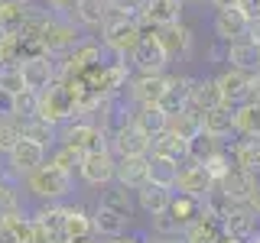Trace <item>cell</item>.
I'll return each instance as SVG.
<instances>
[{"mask_svg":"<svg viewBox=\"0 0 260 243\" xmlns=\"http://www.w3.org/2000/svg\"><path fill=\"white\" fill-rule=\"evenodd\" d=\"M218 185H221V191L234 201V205H247V208L254 205L257 194H260V188H257V175L247 172V169H238V166H234Z\"/></svg>","mask_w":260,"mask_h":243,"instance_id":"cell-15","label":"cell"},{"mask_svg":"<svg viewBox=\"0 0 260 243\" xmlns=\"http://www.w3.org/2000/svg\"><path fill=\"white\" fill-rule=\"evenodd\" d=\"M182 10H185L182 0H143V10L137 16V23L143 26V32L176 26V23H182Z\"/></svg>","mask_w":260,"mask_h":243,"instance_id":"cell-11","label":"cell"},{"mask_svg":"<svg viewBox=\"0 0 260 243\" xmlns=\"http://www.w3.org/2000/svg\"><path fill=\"white\" fill-rule=\"evenodd\" d=\"M36 117L39 120H46L49 127H55L59 130L62 124H69L72 117H75V104H72V97L69 91L55 81V85H49L46 91H39L36 94Z\"/></svg>","mask_w":260,"mask_h":243,"instance_id":"cell-6","label":"cell"},{"mask_svg":"<svg viewBox=\"0 0 260 243\" xmlns=\"http://www.w3.org/2000/svg\"><path fill=\"white\" fill-rule=\"evenodd\" d=\"M0 117H13V94L0 91Z\"/></svg>","mask_w":260,"mask_h":243,"instance_id":"cell-48","label":"cell"},{"mask_svg":"<svg viewBox=\"0 0 260 243\" xmlns=\"http://www.w3.org/2000/svg\"><path fill=\"white\" fill-rule=\"evenodd\" d=\"M127 65H130L134 75H166V68L173 62H169L166 49L159 46V39L153 36V29H150V32H143V39L137 43L134 52L127 55Z\"/></svg>","mask_w":260,"mask_h":243,"instance_id":"cell-5","label":"cell"},{"mask_svg":"<svg viewBox=\"0 0 260 243\" xmlns=\"http://www.w3.org/2000/svg\"><path fill=\"white\" fill-rule=\"evenodd\" d=\"M130 124L140 130L143 136L153 140V136H159L162 130L169 127V117L156 107V104H150V107H134V110H130Z\"/></svg>","mask_w":260,"mask_h":243,"instance_id":"cell-32","label":"cell"},{"mask_svg":"<svg viewBox=\"0 0 260 243\" xmlns=\"http://www.w3.org/2000/svg\"><path fill=\"white\" fill-rule=\"evenodd\" d=\"M153 36H156V39H159V46L166 49L169 62H176V59H189L192 49H195V32L185 26V23H176V26L153 29Z\"/></svg>","mask_w":260,"mask_h":243,"instance_id":"cell-16","label":"cell"},{"mask_svg":"<svg viewBox=\"0 0 260 243\" xmlns=\"http://www.w3.org/2000/svg\"><path fill=\"white\" fill-rule=\"evenodd\" d=\"M221 146H224V143H218L215 136L199 133V136H192V140L185 143V149H189V156H185V159H192V162H205L208 156H215Z\"/></svg>","mask_w":260,"mask_h":243,"instance_id":"cell-40","label":"cell"},{"mask_svg":"<svg viewBox=\"0 0 260 243\" xmlns=\"http://www.w3.org/2000/svg\"><path fill=\"white\" fill-rule=\"evenodd\" d=\"M108 16H111L108 0H78L72 20H75L81 29H88V32H101V26L108 23Z\"/></svg>","mask_w":260,"mask_h":243,"instance_id":"cell-29","label":"cell"},{"mask_svg":"<svg viewBox=\"0 0 260 243\" xmlns=\"http://www.w3.org/2000/svg\"><path fill=\"white\" fill-rule=\"evenodd\" d=\"M228 156L238 169L247 172H260V136H238L231 146H224Z\"/></svg>","mask_w":260,"mask_h":243,"instance_id":"cell-26","label":"cell"},{"mask_svg":"<svg viewBox=\"0 0 260 243\" xmlns=\"http://www.w3.org/2000/svg\"><path fill=\"white\" fill-rule=\"evenodd\" d=\"M202 133L215 136L218 143L234 140V107H228V104H218V107L205 110V113H202Z\"/></svg>","mask_w":260,"mask_h":243,"instance_id":"cell-23","label":"cell"},{"mask_svg":"<svg viewBox=\"0 0 260 243\" xmlns=\"http://www.w3.org/2000/svg\"><path fill=\"white\" fill-rule=\"evenodd\" d=\"M254 101H260V68L254 71Z\"/></svg>","mask_w":260,"mask_h":243,"instance_id":"cell-50","label":"cell"},{"mask_svg":"<svg viewBox=\"0 0 260 243\" xmlns=\"http://www.w3.org/2000/svg\"><path fill=\"white\" fill-rule=\"evenodd\" d=\"M140 39H143V26L137 20H130V16H108V23L101 26L104 52L117 55V59H127Z\"/></svg>","mask_w":260,"mask_h":243,"instance_id":"cell-4","label":"cell"},{"mask_svg":"<svg viewBox=\"0 0 260 243\" xmlns=\"http://www.w3.org/2000/svg\"><path fill=\"white\" fill-rule=\"evenodd\" d=\"M150 152L153 156H166L173 162H182L189 156V149H185V140H179L176 133H169V130H162L159 136H153L150 140Z\"/></svg>","mask_w":260,"mask_h":243,"instance_id":"cell-36","label":"cell"},{"mask_svg":"<svg viewBox=\"0 0 260 243\" xmlns=\"http://www.w3.org/2000/svg\"><path fill=\"white\" fill-rule=\"evenodd\" d=\"M0 91H7V94H20L23 91L20 65H0Z\"/></svg>","mask_w":260,"mask_h":243,"instance_id":"cell-45","label":"cell"},{"mask_svg":"<svg viewBox=\"0 0 260 243\" xmlns=\"http://www.w3.org/2000/svg\"><path fill=\"white\" fill-rule=\"evenodd\" d=\"M20 188H26V194L39 205H62L75 194V172H65V169L52 166V162H43L39 169L23 178Z\"/></svg>","mask_w":260,"mask_h":243,"instance_id":"cell-1","label":"cell"},{"mask_svg":"<svg viewBox=\"0 0 260 243\" xmlns=\"http://www.w3.org/2000/svg\"><path fill=\"white\" fill-rule=\"evenodd\" d=\"M244 243H260V230L254 233V237H247V240H244Z\"/></svg>","mask_w":260,"mask_h":243,"instance_id":"cell-55","label":"cell"},{"mask_svg":"<svg viewBox=\"0 0 260 243\" xmlns=\"http://www.w3.org/2000/svg\"><path fill=\"white\" fill-rule=\"evenodd\" d=\"M182 233L189 237V243H215L218 233H221V224L205 217V211H202V217H195L189 227H182Z\"/></svg>","mask_w":260,"mask_h":243,"instance_id":"cell-39","label":"cell"},{"mask_svg":"<svg viewBox=\"0 0 260 243\" xmlns=\"http://www.w3.org/2000/svg\"><path fill=\"white\" fill-rule=\"evenodd\" d=\"M202 166H205V172L211 175V182L218 185V182H221V178H224V175L234 169V162H231V156H228V149L221 146V149H218L215 156H208L205 162H202Z\"/></svg>","mask_w":260,"mask_h":243,"instance_id":"cell-41","label":"cell"},{"mask_svg":"<svg viewBox=\"0 0 260 243\" xmlns=\"http://www.w3.org/2000/svg\"><path fill=\"white\" fill-rule=\"evenodd\" d=\"M127 230H130V221H127V217L114 214V211L101 208V205H98V208L91 211V233H94L98 240H108V237H124Z\"/></svg>","mask_w":260,"mask_h":243,"instance_id":"cell-27","label":"cell"},{"mask_svg":"<svg viewBox=\"0 0 260 243\" xmlns=\"http://www.w3.org/2000/svg\"><path fill=\"white\" fill-rule=\"evenodd\" d=\"M224 65L228 68H238V71L254 75V71L260 68V46H254L247 36L224 43Z\"/></svg>","mask_w":260,"mask_h":243,"instance_id":"cell-18","label":"cell"},{"mask_svg":"<svg viewBox=\"0 0 260 243\" xmlns=\"http://www.w3.org/2000/svg\"><path fill=\"white\" fill-rule=\"evenodd\" d=\"M176 178H179V162L166 159V156H146V182L159 185V188H176Z\"/></svg>","mask_w":260,"mask_h":243,"instance_id":"cell-30","label":"cell"},{"mask_svg":"<svg viewBox=\"0 0 260 243\" xmlns=\"http://www.w3.org/2000/svg\"><path fill=\"white\" fill-rule=\"evenodd\" d=\"M215 243H244V240H238V237H228V233H218V240Z\"/></svg>","mask_w":260,"mask_h":243,"instance_id":"cell-52","label":"cell"},{"mask_svg":"<svg viewBox=\"0 0 260 243\" xmlns=\"http://www.w3.org/2000/svg\"><path fill=\"white\" fill-rule=\"evenodd\" d=\"M108 10H111V16H130V20H137L143 10V0H108Z\"/></svg>","mask_w":260,"mask_h":243,"instance_id":"cell-46","label":"cell"},{"mask_svg":"<svg viewBox=\"0 0 260 243\" xmlns=\"http://www.w3.org/2000/svg\"><path fill=\"white\" fill-rule=\"evenodd\" d=\"M20 75H23V88L26 91H46L49 85H55L59 81V71H55V59L46 52L39 55H26V59L20 62Z\"/></svg>","mask_w":260,"mask_h":243,"instance_id":"cell-10","label":"cell"},{"mask_svg":"<svg viewBox=\"0 0 260 243\" xmlns=\"http://www.w3.org/2000/svg\"><path fill=\"white\" fill-rule=\"evenodd\" d=\"M104 59H108V52H104L101 39H98V36H85L69 55H62V78L65 75H81V71L94 68V65L104 62Z\"/></svg>","mask_w":260,"mask_h":243,"instance_id":"cell-12","label":"cell"},{"mask_svg":"<svg viewBox=\"0 0 260 243\" xmlns=\"http://www.w3.org/2000/svg\"><path fill=\"white\" fill-rule=\"evenodd\" d=\"M114 185L137 191L146 185V156H124L114 162Z\"/></svg>","mask_w":260,"mask_h":243,"instance_id":"cell-24","label":"cell"},{"mask_svg":"<svg viewBox=\"0 0 260 243\" xmlns=\"http://www.w3.org/2000/svg\"><path fill=\"white\" fill-rule=\"evenodd\" d=\"M134 201H137V211H143L146 217H156V214H166V211H169L173 191L146 182L143 188H137V191H134Z\"/></svg>","mask_w":260,"mask_h":243,"instance_id":"cell-25","label":"cell"},{"mask_svg":"<svg viewBox=\"0 0 260 243\" xmlns=\"http://www.w3.org/2000/svg\"><path fill=\"white\" fill-rule=\"evenodd\" d=\"M20 136H26V140L46 146V149H52V146H55V127H49L46 120H39V117L20 120Z\"/></svg>","mask_w":260,"mask_h":243,"instance_id":"cell-38","label":"cell"},{"mask_svg":"<svg viewBox=\"0 0 260 243\" xmlns=\"http://www.w3.org/2000/svg\"><path fill=\"white\" fill-rule=\"evenodd\" d=\"M215 10H228V7H241V0H208Z\"/></svg>","mask_w":260,"mask_h":243,"instance_id":"cell-49","label":"cell"},{"mask_svg":"<svg viewBox=\"0 0 260 243\" xmlns=\"http://www.w3.org/2000/svg\"><path fill=\"white\" fill-rule=\"evenodd\" d=\"M81 39H85V29H81L75 20L52 16V23H49L46 32H43V49H46V55H69Z\"/></svg>","mask_w":260,"mask_h":243,"instance_id":"cell-8","label":"cell"},{"mask_svg":"<svg viewBox=\"0 0 260 243\" xmlns=\"http://www.w3.org/2000/svg\"><path fill=\"white\" fill-rule=\"evenodd\" d=\"M211 175L205 172L202 162H192V159H182L179 162V178H176V188L173 191H182V194H192V198H205V191L211 188Z\"/></svg>","mask_w":260,"mask_h":243,"instance_id":"cell-17","label":"cell"},{"mask_svg":"<svg viewBox=\"0 0 260 243\" xmlns=\"http://www.w3.org/2000/svg\"><path fill=\"white\" fill-rule=\"evenodd\" d=\"M13 117L16 120L36 117V91H26V88H23L20 94H13Z\"/></svg>","mask_w":260,"mask_h":243,"instance_id":"cell-44","label":"cell"},{"mask_svg":"<svg viewBox=\"0 0 260 243\" xmlns=\"http://www.w3.org/2000/svg\"><path fill=\"white\" fill-rule=\"evenodd\" d=\"M108 149L117 159H124V156H150V136H143L140 130L127 120L124 127H117L108 136Z\"/></svg>","mask_w":260,"mask_h":243,"instance_id":"cell-14","label":"cell"},{"mask_svg":"<svg viewBox=\"0 0 260 243\" xmlns=\"http://www.w3.org/2000/svg\"><path fill=\"white\" fill-rule=\"evenodd\" d=\"M162 88H166V75H130L124 85V97L134 107H150V104H159Z\"/></svg>","mask_w":260,"mask_h":243,"instance_id":"cell-13","label":"cell"},{"mask_svg":"<svg viewBox=\"0 0 260 243\" xmlns=\"http://www.w3.org/2000/svg\"><path fill=\"white\" fill-rule=\"evenodd\" d=\"M55 143L72 149L75 156H85V152H94V149H108V136L104 130L88 117H72L69 124H62L55 130Z\"/></svg>","mask_w":260,"mask_h":243,"instance_id":"cell-2","label":"cell"},{"mask_svg":"<svg viewBox=\"0 0 260 243\" xmlns=\"http://www.w3.org/2000/svg\"><path fill=\"white\" fill-rule=\"evenodd\" d=\"M215 85L221 91V104H228V107H241V104L254 101V75H247V71L224 65L221 75H215Z\"/></svg>","mask_w":260,"mask_h":243,"instance_id":"cell-9","label":"cell"},{"mask_svg":"<svg viewBox=\"0 0 260 243\" xmlns=\"http://www.w3.org/2000/svg\"><path fill=\"white\" fill-rule=\"evenodd\" d=\"M244 36H247L254 46H260V16H254V20H247V32H244Z\"/></svg>","mask_w":260,"mask_h":243,"instance_id":"cell-47","label":"cell"},{"mask_svg":"<svg viewBox=\"0 0 260 243\" xmlns=\"http://www.w3.org/2000/svg\"><path fill=\"white\" fill-rule=\"evenodd\" d=\"M234 136H260V101L234 107Z\"/></svg>","mask_w":260,"mask_h":243,"instance_id":"cell-35","label":"cell"},{"mask_svg":"<svg viewBox=\"0 0 260 243\" xmlns=\"http://www.w3.org/2000/svg\"><path fill=\"white\" fill-rule=\"evenodd\" d=\"M49 156V149L46 146H39V143H32L26 140V136H20L16 140V146L10 152L4 156V166H0V175L7 178V182H13V185H23V178H26L32 169H39L46 162Z\"/></svg>","mask_w":260,"mask_h":243,"instance_id":"cell-3","label":"cell"},{"mask_svg":"<svg viewBox=\"0 0 260 243\" xmlns=\"http://www.w3.org/2000/svg\"><path fill=\"white\" fill-rule=\"evenodd\" d=\"M162 243H189V237H185V233H176V237H166Z\"/></svg>","mask_w":260,"mask_h":243,"instance_id":"cell-51","label":"cell"},{"mask_svg":"<svg viewBox=\"0 0 260 243\" xmlns=\"http://www.w3.org/2000/svg\"><path fill=\"white\" fill-rule=\"evenodd\" d=\"M169 214H173L182 227H189L195 217H202V201H199V198H192V194L173 191V201H169Z\"/></svg>","mask_w":260,"mask_h":243,"instance_id":"cell-37","label":"cell"},{"mask_svg":"<svg viewBox=\"0 0 260 243\" xmlns=\"http://www.w3.org/2000/svg\"><path fill=\"white\" fill-rule=\"evenodd\" d=\"M211 32H215L218 43H231V39H241L247 32V13L241 7H228V10H215L211 16Z\"/></svg>","mask_w":260,"mask_h":243,"instance_id":"cell-19","label":"cell"},{"mask_svg":"<svg viewBox=\"0 0 260 243\" xmlns=\"http://www.w3.org/2000/svg\"><path fill=\"white\" fill-rule=\"evenodd\" d=\"M150 233L153 237H159V240H166V237H176V233H182V224L176 221L173 214H156V217H150Z\"/></svg>","mask_w":260,"mask_h":243,"instance_id":"cell-42","label":"cell"},{"mask_svg":"<svg viewBox=\"0 0 260 243\" xmlns=\"http://www.w3.org/2000/svg\"><path fill=\"white\" fill-rule=\"evenodd\" d=\"M0 4H10V7H26L29 0H0Z\"/></svg>","mask_w":260,"mask_h":243,"instance_id":"cell-53","label":"cell"},{"mask_svg":"<svg viewBox=\"0 0 260 243\" xmlns=\"http://www.w3.org/2000/svg\"><path fill=\"white\" fill-rule=\"evenodd\" d=\"M69 243H101L98 237H85V240H69Z\"/></svg>","mask_w":260,"mask_h":243,"instance_id":"cell-54","label":"cell"},{"mask_svg":"<svg viewBox=\"0 0 260 243\" xmlns=\"http://www.w3.org/2000/svg\"><path fill=\"white\" fill-rule=\"evenodd\" d=\"M62 237L65 240H85L91 233V211L81 205H65V221H62Z\"/></svg>","mask_w":260,"mask_h":243,"instance_id":"cell-31","label":"cell"},{"mask_svg":"<svg viewBox=\"0 0 260 243\" xmlns=\"http://www.w3.org/2000/svg\"><path fill=\"white\" fill-rule=\"evenodd\" d=\"M189 88H192V75H166V88H162V97H159L156 107L166 117L189 107Z\"/></svg>","mask_w":260,"mask_h":243,"instance_id":"cell-20","label":"cell"},{"mask_svg":"<svg viewBox=\"0 0 260 243\" xmlns=\"http://www.w3.org/2000/svg\"><path fill=\"white\" fill-rule=\"evenodd\" d=\"M0 182H4V178H0Z\"/></svg>","mask_w":260,"mask_h":243,"instance_id":"cell-56","label":"cell"},{"mask_svg":"<svg viewBox=\"0 0 260 243\" xmlns=\"http://www.w3.org/2000/svg\"><path fill=\"white\" fill-rule=\"evenodd\" d=\"M20 140V120L16 117H0V156H7V152L16 146Z\"/></svg>","mask_w":260,"mask_h":243,"instance_id":"cell-43","label":"cell"},{"mask_svg":"<svg viewBox=\"0 0 260 243\" xmlns=\"http://www.w3.org/2000/svg\"><path fill=\"white\" fill-rule=\"evenodd\" d=\"M169 133H176L179 140H185L189 143L192 136H199L202 133V113L195 110V107H182L179 113H173V117H169Z\"/></svg>","mask_w":260,"mask_h":243,"instance_id":"cell-34","label":"cell"},{"mask_svg":"<svg viewBox=\"0 0 260 243\" xmlns=\"http://www.w3.org/2000/svg\"><path fill=\"white\" fill-rule=\"evenodd\" d=\"M221 104V91L215 85V75H205V78H192V88H189V107H195L199 113H205L211 107Z\"/></svg>","mask_w":260,"mask_h":243,"instance_id":"cell-28","label":"cell"},{"mask_svg":"<svg viewBox=\"0 0 260 243\" xmlns=\"http://www.w3.org/2000/svg\"><path fill=\"white\" fill-rule=\"evenodd\" d=\"M257 230H260V217L247 205H234L231 211H228V217L221 221V233H228V237H238V240L254 237Z\"/></svg>","mask_w":260,"mask_h":243,"instance_id":"cell-22","label":"cell"},{"mask_svg":"<svg viewBox=\"0 0 260 243\" xmlns=\"http://www.w3.org/2000/svg\"><path fill=\"white\" fill-rule=\"evenodd\" d=\"M114 156L111 149H94V152H85V156L78 159V178L88 185V188H108L114 182Z\"/></svg>","mask_w":260,"mask_h":243,"instance_id":"cell-7","label":"cell"},{"mask_svg":"<svg viewBox=\"0 0 260 243\" xmlns=\"http://www.w3.org/2000/svg\"><path fill=\"white\" fill-rule=\"evenodd\" d=\"M101 208H108L114 211V214H120V217H127V221H134V214H137V201H134V191H127V188H120V185H108V188L101 191V201H98Z\"/></svg>","mask_w":260,"mask_h":243,"instance_id":"cell-33","label":"cell"},{"mask_svg":"<svg viewBox=\"0 0 260 243\" xmlns=\"http://www.w3.org/2000/svg\"><path fill=\"white\" fill-rule=\"evenodd\" d=\"M0 243H32V217L26 208L0 214Z\"/></svg>","mask_w":260,"mask_h":243,"instance_id":"cell-21","label":"cell"}]
</instances>
